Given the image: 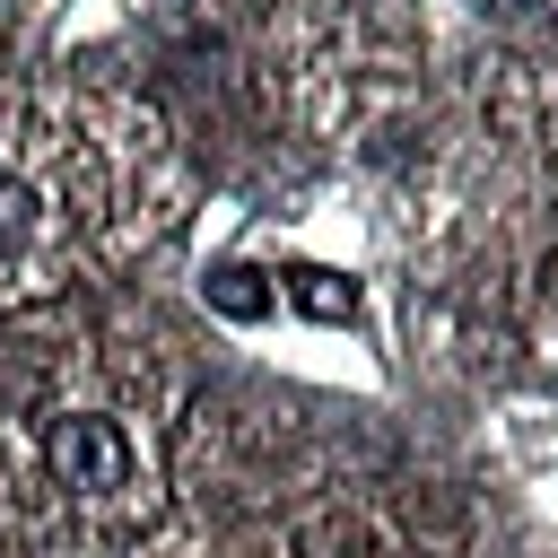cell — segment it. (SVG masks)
Masks as SVG:
<instances>
[{
	"label": "cell",
	"instance_id": "obj_1",
	"mask_svg": "<svg viewBox=\"0 0 558 558\" xmlns=\"http://www.w3.org/2000/svg\"><path fill=\"white\" fill-rule=\"evenodd\" d=\"M44 462H52V480L78 488V497H113V488H131V436H122L113 418H96V410L52 418V427H44Z\"/></svg>",
	"mask_w": 558,
	"mask_h": 558
},
{
	"label": "cell",
	"instance_id": "obj_2",
	"mask_svg": "<svg viewBox=\"0 0 558 558\" xmlns=\"http://www.w3.org/2000/svg\"><path fill=\"white\" fill-rule=\"evenodd\" d=\"M288 288H296V305H305V314H349V288H340L331 270H296Z\"/></svg>",
	"mask_w": 558,
	"mask_h": 558
},
{
	"label": "cell",
	"instance_id": "obj_3",
	"mask_svg": "<svg viewBox=\"0 0 558 558\" xmlns=\"http://www.w3.org/2000/svg\"><path fill=\"white\" fill-rule=\"evenodd\" d=\"M244 279H253V270H218V288H209V296H218L227 314H262V288H244Z\"/></svg>",
	"mask_w": 558,
	"mask_h": 558
}]
</instances>
